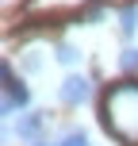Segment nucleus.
<instances>
[{"mask_svg":"<svg viewBox=\"0 0 138 146\" xmlns=\"http://www.w3.org/2000/svg\"><path fill=\"white\" fill-rule=\"evenodd\" d=\"M104 131L123 146H138V81H115L100 100Z\"/></svg>","mask_w":138,"mask_h":146,"instance_id":"1","label":"nucleus"},{"mask_svg":"<svg viewBox=\"0 0 138 146\" xmlns=\"http://www.w3.org/2000/svg\"><path fill=\"white\" fill-rule=\"evenodd\" d=\"M27 104H31V92H27V85H23V81H15L12 66L4 62V104H0V111H4V119H12L15 111H23Z\"/></svg>","mask_w":138,"mask_h":146,"instance_id":"2","label":"nucleus"},{"mask_svg":"<svg viewBox=\"0 0 138 146\" xmlns=\"http://www.w3.org/2000/svg\"><path fill=\"white\" fill-rule=\"evenodd\" d=\"M88 96H92V81L81 77V73H69V77L61 81V88H58V100L69 104V108H81Z\"/></svg>","mask_w":138,"mask_h":146,"instance_id":"3","label":"nucleus"},{"mask_svg":"<svg viewBox=\"0 0 138 146\" xmlns=\"http://www.w3.org/2000/svg\"><path fill=\"white\" fill-rule=\"evenodd\" d=\"M42 123H46L42 111H27V115H19V119H15V135H19V142H38Z\"/></svg>","mask_w":138,"mask_h":146,"instance_id":"4","label":"nucleus"},{"mask_svg":"<svg viewBox=\"0 0 138 146\" xmlns=\"http://www.w3.org/2000/svg\"><path fill=\"white\" fill-rule=\"evenodd\" d=\"M119 31H123V38H131L138 31V4H127L123 12H119Z\"/></svg>","mask_w":138,"mask_h":146,"instance_id":"5","label":"nucleus"},{"mask_svg":"<svg viewBox=\"0 0 138 146\" xmlns=\"http://www.w3.org/2000/svg\"><path fill=\"white\" fill-rule=\"evenodd\" d=\"M54 58H58L61 66H77V62H81V50L69 46V42H58V54H54Z\"/></svg>","mask_w":138,"mask_h":146,"instance_id":"6","label":"nucleus"},{"mask_svg":"<svg viewBox=\"0 0 138 146\" xmlns=\"http://www.w3.org/2000/svg\"><path fill=\"white\" fill-rule=\"evenodd\" d=\"M58 146H88V135L81 131V127H69V131L58 139Z\"/></svg>","mask_w":138,"mask_h":146,"instance_id":"7","label":"nucleus"},{"mask_svg":"<svg viewBox=\"0 0 138 146\" xmlns=\"http://www.w3.org/2000/svg\"><path fill=\"white\" fill-rule=\"evenodd\" d=\"M119 66H123L127 73H134V69H138V46H127V50L119 54Z\"/></svg>","mask_w":138,"mask_h":146,"instance_id":"8","label":"nucleus"},{"mask_svg":"<svg viewBox=\"0 0 138 146\" xmlns=\"http://www.w3.org/2000/svg\"><path fill=\"white\" fill-rule=\"evenodd\" d=\"M23 69H27V73H38V69H42V58H38V54H23Z\"/></svg>","mask_w":138,"mask_h":146,"instance_id":"9","label":"nucleus"},{"mask_svg":"<svg viewBox=\"0 0 138 146\" xmlns=\"http://www.w3.org/2000/svg\"><path fill=\"white\" fill-rule=\"evenodd\" d=\"M100 15H104V4H88V8H85V19H88V23H96Z\"/></svg>","mask_w":138,"mask_h":146,"instance_id":"10","label":"nucleus"},{"mask_svg":"<svg viewBox=\"0 0 138 146\" xmlns=\"http://www.w3.org/2000/svg\"><path fill=\"white\" fill-rule=\"evenodd\" d=\"M31 146H58V142H42V139H38V142H31Z\"/></svg>","mask_w":138,"mask_h":146,"instance_id":"11","label":"nucleus"}]
</instances>
